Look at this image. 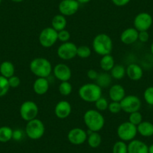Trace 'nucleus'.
I'll use <instances>...</instances> for the list:
<instances>
[{
  "label": "nucleus",
  "instance_id": "nucleus-1",
  "mask_svg": "<svg viewBox=\"0 0 153 153\" xmlns=\"http://www.w3.org/2000/svg\"><path fill=\"white\" fill-rule=\"evenodd\" d=\"M83 122L91 131L98 132L104 128L105 124L104 117L100 111L90 109L85 112L83 115Z\"/></svg>",
  "mask_w": 153,
  "mask_h": 153
},
{
  "label": "nucleus",
  "instance_id": "nucleus-2",
  "mask_svg": "<svg viewBox=\"0 0 153 153\" xmlns=\"http://www.w3.org/2000/svg\"><path fill=\"white\" fill-rule=\"evenodd\" d=\"M31 72L38 77L48 78L53 71L51 62L44 57H37L32 59L29 64Z\"/></svg>",
  "mask_w": 153,
  "mask_h": 153
},
{
  "label": "nucleus",
  "instance_id": "nucleus-3",
  "mask_svg": "<svg viewBox=\"0 0 153 153\" xmlns=\"http://www.w3.org/2000/svg\"><path fill=\"white\" fill-rule=\"evenodd\" d=\"M113 47L111 38L105 33L98 34L92 41V48L94 51L101 56L111 53Z\"/></svg>",
  "mask_w": 153,
  "mask_h": 153
},
{
  "label": "nucleus",
  "instance_id": "nucleus-4",
  "mask_svg": "<svg viewBox=\"0 0 153 153\" xmlns=\"http://www.w3.org/2000/svg\"><path fill=\"white\" fill-rule=\"evenodd\" d=\"M78 95L83 101L87 103H95L102 97V88L96 83H89L83 84L78 90Z\"/></svg>",
  "mask_w": 153,
  "mask_h": 153
},
{
  "label": "nucleus",
  "instance_id": "nucleus-5",
  "mask_svg": "<svg viewBox=\"0 0 153 153\" xmlns=\"http://www.w3.org/2000/svg\"><path fill=\"white\" fill-rule=\"evenodd\" d=\"M45 132V126L42 120L35 118L27 122L25 128L26 136L31 140H39L44 136Z\"/></svg>",
  "mask_w": 153,
  "mask_h": 153
},
{
  "label": "nucleus",
  "instance_id": "nucleus-6",
  "mask_svg": "<svg viewBox=\"0 0 153 153\" xmlns=\"http://www.w3.org/2000/svg\"><path fill=\"white\" fill-rule=\"evenodd\" d=\"M117 136L121 140L128 142L134 140L137 134V126L131 123L130 122H124L121 123L117 128Z\"/></svg>",
  "mask_w": 153,
  "mask_h": 153
},
{
  "label": "nucleus",
  "instance_id": "nucleus-7",
  "mask_svg": "<svg viewBox=\"0 0 153 153\" xmlns=\"http://www.w3.org/2000/svg\"><path fill=\"white\" fill-rule=\"evenodd\" d=\"M58 41V32L52 27H46L42 29L38 36V42L43 48H50Z\"/></svg>",
  "mask_w": 153,
  "mask_h": 153
},
{
  "label": "nucleus",
  "instance_id": "nucleus-8",
  "mask_svg": "<svg viewBox=\"0 0 153 153\" xmlns=\"http://www.w3.org/2000/svg\"><path fill=\"white\" fill-rule=\"evenodd\" d=\"M38 110L36 103L32 101H26L20 105V115L22 120L29 122L36 118Z\"/></svg>",
  "mask_w": 153,
  "mask_h": 153
},
{
  "label": "nucleus",
  "instance_id": "nucleus-9",
  "mask_svg": "<svg viewBox=\"0 0 153 153\" xmlns=\"http://www.w3.org/2000/svg\"><path fill=\"white\" fill-rule=\"evenodd\" d=\"M122 110L127 113L139 111L141 107V100L139 97L134 95H126L120 101Z\"/></svg>",
  "mask_w": 153,
  "mask_h": 153
},
{
  "label": "nucleus",
  "instance_id": "nucleus-10",
  "mask_svg": "<svg viewBox=\"0 0 153 153\" xmlns=\"http://www.w3.org/2000/svg\"><path fill=\"white\" fill-rule=\"evenodd\" d=\"M77 47L71 42L62 43L57 49V55L61 59L68 61L76 56Z\"/></svg>",
  "mask_w": 153,
  "mask_h": 153
},
{
  "label": "nucleus",
  "instance_id": "nucleus-11",
  "mask_svg": "<svg viewBox=\"0 0 153 153\" xmlns=\"http://www.w3.org/2000/svg\"><path fill=\"white\" fill-rule=\"evenodd\" d=\"M153 19L151 14L146 12L139 13L134 19V27L138 31H148L151 28Z\"/></svg>",
  "mask_w": 153,
  "mask_h": 153
},
{
  "label": "nucleus",
  "instance_id": "nucleus-12",
  "mask_svg": "<svg viewBox=\"0 0 153 153\" xmlns=\"http://www.w3.org/2000/svg\"><path fill=\"white\" fill-rule=\"evenodd\" d=\"M80 8V4L76 0H62L59 4V11L65 17L76 14Z\"/></svg>",
  "mask_w": 153,
  "mask_h": 153
},
{
  "label": "nucleus",
  "instance_id": "nucleus-13",
  "mask_svg": "<svg viewBox=\"0 0 153 153\" xmlns=\"http://www.w3.org/2000/svg\"><path fill=\"white\" fill-rule=\"evenodd\" d=\"M87 132L80 128H74L71 129L67 135L68 140L73 145H81L87 140Z\"/></svg>",
  "mask_w": 153,
  "mask_h": 153
},
{
  "label": "nucleus",
  "instance_id": "nucleus-14",
  "mask_svg": "<svg viewBox=\"0 0 153 153\" xmlns=\"http://www.w3.org/2000/svg\"><path fill=\"white\" fill-rule=\"evenodd\" d=\"M53 75L57 80L61 82L68 81L71 78V70L70 67L65 63H59L53 69Z\"/></svg>",
  "mask_w": 153,
  "mask_h": 153
},
{
  "label": "nucleus",
  "instance_id": "nucleus-15",
  "mask_svg": "<svg viewBox=\"0 0 153 153\" xmlns=\"http://www.w3.org/2000/svg\"><path fill=\"white\" fill-rule=\"evenodd\" d=\"M72 107L70 103L67 101H59L55 106L54 108V113L56 117H58L60 120H65V119L68 118L71 113Z\"/></svg>",
  "mask_w": 153,
  "mask_h": 153
},
{
  "label": "nucleus",
  "instance_id": "nucleus-16",
  "mask_svg": "<svg viewBox=\"0 0 153 153\" xmlns=\"http://www.w3.org/2000/svg\"><path fill=\"white\" fill-rule=\"evenodd\" d=\"M139 32L134 27H129L123 31L120 35V41L125 45H132L138 40Z\"/></svg>",
  "mask_w": 153,
  "mask_h": 153
},
{
  "label": "nucleus",
  "instance_id": "nucleus-17",
  "mask_svg": "<svg viewBox=\"0 0 153 153\" xmlns=\"http://www.w3.org/2000/svg\"><path fill=\"white\" fill-rule=\"evenodd\" d=\"M126 75L130 80L137 81L143 77V68L136 63H131L126 68Z\"/></svg>",
  "mask_w": 153,
  "mask_h": 153
},
{
  "label": "nucleus",
  "instance_id": "nucleus-18",
  "mask_svg": "<svg viewBox=\"0 0 153 153\" xmlns=\"http://www.w3.org/2000/svg\"><path fill=\"white\" fill-rule=\"evenodd\" d=\"M125 88L120 84H114L109 89V97L112 101L120 102L126 96Z\"/></svg>",
  "mask_w": 153,
  "mask_h": 153
},
{
  "label": "nucleus",
  "instance_id": "nucleus-19",
  "mask_svg": "<svg viewBox=\"0 0 153 153\" xmlns=\"http://www.w3.org/2000/svg\"><path fill=\"white\" fill-rule=\"evenodd\" d=\"M50 83L48 78L38 77L33 83V91L38 95H43L48 92Z\"/></svg>",
  "mask_w": 153,
  "mask_h": 153
},
{
  "label": "nucleus",
  "instance_id": "nucleus-20",
  "mask_svg": "<svg viewBox=\"0 0 153 153\" xmlns=\"http://www.w3.org/2000/svg\"><path fill=\"white\" fill-rule=\"evenodd\" d=\"M128 153H149V146L140 140H133L128 145Z\"/></svg>",
  "mask_w": 153,
  "mask_h": 153
},
{
  "label": "nucleus",
  "instance_id": "nucleus-21",
  "mask_svg": "<svg viewBox=\"0 0 153 153\" xmlns=\"http://www.w3.org/2000/svg\"><path fill=\"white\" fill-rule=\"evenodd\" d=\"M137 133L144 137L153 136V123L149 121H143L137 126Z\"/></svg>",
  "mask_w": 153,
  "mask_h": 153
},
{
  "label": "nucleus",
  "instance_id": "nucleus-22",
  "mask_svg": "<svg viewBox=\"0 0 153 153\" xmlns=\"http://www.w3.org/2000/svg\"><path fill=\"white\" fill-rule=\"evenodd\" d=\"M66 26H67V20L64 15L59 14L53 17L51 21V27L55 29L56 32L65 29Z\"/></svg>",
  "mask_w": 153,
  "mask_h": 153
},
{
  "label": "nucleus",
  "instance_id": "nucleus-23",
  "mask_svg": "<svg viewBox=\"0 0 153 153\" xmlns=\"http://www.w3.org/2000/svg\"><path fill=\"white\" fill-rule=\"evenodd\" d=\"M15 68L14 64L9 61H5L0 65V74L5 78L8 79L14 76Z\"/></svg>",
  "mask_w": 153,
  "mask_h": 153
},
{
  "label": "nucleus",
  "instance_id": "nucleus-24",
  "mask_svg": "<svg viewBox=\"0 0 153 153\" xmlns=\"http://www.w3.org/2000/svg\"><path fill=\"white\" fill-rule=\"evenodd\" d=\"M115 65V61L111 54L103 56L100 60V67L104 71L109 72Z\"/></svg>",
  "mask_w": 153,
  "mask_h": 153
},
{
  "label": "nucleus",
  "instance_id": "nucleus-25",
  "mask_svg": "<svg viewBox=\"0 0 153 153\" xmlns=\"http://www.w3.org/2000/svg\"><path fill=\"white\" fill-rule=\"evenodd\" d=\"M88 137H87V141L88 144H89V146L91 148H98L101 143V136L100 135V134L98 132H94L89 131V132L88 131Z\"/></svg>",
  "mask_w": 153,
  "mask_h": 153
},
{
  "label": "nucleus",
  "instance_id": "nucleus-26",
  "mask_svg": "<svg viewBox=\"0 0 153 153\" xmlns=\"http://www.w3.org/2000/svg\"><path fill=\"white\" fill-rule=\"evenodd\" d=\"M112 76L110 74L107 72H102L98 74V76L96 79V83L101 88L108 87L112 83Z\"/></svg>",
  "mask_w": 153,
  "mask_h": 153
},
{
  "label": "nucleus",
  "instance_id": "nucleus-27",
  "mask_svg": "<svg viewBox=\"0 0 153 153\" xmlns=\"http://www.w3.org/2000/svg\"><path fill=\"white\" fill-rule=\"evenodd\" d=\"M110 74L113 79L122 80L126 74V68L123 65L115 64V65L110 71Z\"/></svg>",
  "mask_w": 153,
  "mask_h": 153
},
{
  "label": "nucleus",
  "instance_id": "nucleus-28",
  "mask_svg": "<svg viewBox=\"0 0 153 153\" xmlns=\"http://www.w3.org/2000/svg\"><path fill=\"white\" fill-rule=\"evenodd\" d=\"M13 129L8 126L0 127V142L7 143L12 139Z\"/></svg>",
  "mask_w": 153,
  "mask_h": 153
},
{
  "label": "nucleus",
  "instance_id": "nucleus-29",
  "mask_svg": "<svg viewBox=\"0 0 153 153\" xmlns=\"http://www.w3.org/2000/svg\"><path fill=\"white\" fill-rule=\"evenodd\" d=\"M73 90V87L68 81H63L59 86V92L63 96H68Z\"/></svg>",
  "mask_w": 153,
  "mask_h": 153
},
{
  "label": "nucleus",
  "instance_id": "nucleus-30",
  "mask_svg": "<svg viewBox=\"0 0 153 153\" xmlns=\"http://www.w3.org/2000/svg\"><path fill=\"white\" fill-rule=\"evenodd\" d=\"M92 54V51L90 48L86 45H82V46L77 47L76 51V56L81 59H87Z\"/></svg>",
  "mask_w": 153,
  "mask_h": 153
},
{
  "label": "nucleus",
  "instance_id": "nucleus-31",
  "mask_svg": "<svg viewBox=\"0 0 153 153\" xmlns=\"http://www.w3.org/2000/svg\"><path fill=\"white\" fill-rule=\"evenodd\" d=\"M113 153H128V145L125 141H117L113 146Z\"/></svg>",
  "mask_w": 153,
  "mask_h": 153
},
{
  "label": "nucleus",
  "instance_id": "nucleus-32",
  "mask_svg": "<svg viewBox=\"0 0 153 153\" xmlns=\"http://www.w3.org/2000/svg\"><path fill=\"white\" fill-rule=\"evenodd\" d=\"M10 89L8 80L0 75V97H3L8 92Z\"/></svg>",
  "mask_w": 153,
  "mask_h": 153
},
{
  "label": "nucleus",
  "instance_id": "nucleus-33",
  "mask_svg": "<svg viewBox=\"0 0 153 153\" xmlns=\"http://www.w3.org/2000/svg\"><path fill=\"white\" fill-rule=\"evenodd\" d=\"M128 122H130L134 126H137L140 123L143 122V115L139 111L129 113Z\"/></svg>",
  "mask_w": 153,
  "mask_h": 153
},
{
  "label": "nucleus",
  "instance_id": "nucleus-34",
  "mask_svg": "<svg viewBox=\"0 0 153 153\" xmlns=\"http://www.w3.org/2000/svg\"><path fill=\"white\" fill-rule=\"evenodd\" d=\"M143 98L146 103L150 106H153V86H149L143 92Z\"/></svg>",
  "mask_w": 153,
  "mask_h": 153
},
{
  "label": "nucleus",
  "instance_id": "nucleus-35",
  "mask_svg": "<svg viewBox=\"0 0 153 153\" xmlns=\"http://www.w3.org/2000/svg\"><path fill=\"white\" fill-rule=\"evenodd\" d=\"M95 107H96L97 110L98 111H104V110H107L108 109V105L109 103L107 101V100L106 98L101 97L99 99L97 100L95 102Z\"/></svg>",
  "mask_w": 153,
  "mask_h": 153
},
{
  "label": "nucleus",
  "instance_id": "nucleus-36",
  "mask_svg": "<svg viewBox=\"0 0 153 153\" xmlns=\"http://www.w3.org/2000/svg\"><path fill=\"white\" fill-rule=\"evenodd\" d=\"M107 110L113 114H117L122 111V107L120 102H117V101H111L109 103L108 109Z\"/></svg>",
  "mask_w": 153,
  "mask_h": 153
},
{
  "label": "nucleus",
  "instance_id": "nucleus-37",
  "mask_svg": "<svg viewBox=\"0 0 153 153\" xmlns=\"http://www.w3.org/2000/svg\"><path fill=\"white\" fill-rule=\"evenodd\" d=\"M71 38V34L66 29H63V30L58 32V41L62 42V43H65V42H69Z\"/></svg>",
  "mask_w": 153,
  "mask_h": 153
},
{
  "label": "nucleus",
  "instance_id": "nucleus-38",
  "mask_svg": "<svg viewBox=\"0 0 153 153\" xmlns=\"http://www.w3.org/2000/svg\"><path fill=\"white\" fill-rule=\"evenodd\" d=\"M8 83H9L10 88H17L20 86V79L17 76H11L10 78L8 79Z\"/></svg>",
  "mask_w": 153,
  "mask_h": 153
},
{
  "label": "nucleus",
  "instance_id": "nucleus-39",
  "mask_svg": "<svg viewBox=\"0 0 153 153\" xmlns=\"http://www.w3.org/2000/svg\"><path fill=\"white\" fill-rule=\"evenodd\" d=\"M23 136H24V133L21 129L18 128L13 130L12 139L15 141H20L23 138Z\"/></svg>",
  "mask_w": 153,
  "mask_h": 153
},
{
  "label": "nucleus",
  "instance_id": "nucleus-40",
  "mask_svg": "<svg viewBox=\"0 0 153 153\" xmlns=\"http://www.w3.org/2000/svg\"><path fill=\"white\" fill-rule=\"evenodd\" d=\"M149 39V34L148 31H142V32H139V35H138V40L142 43H146Z\"/></svg>",
  "mask_w": 153,
  "mask_h": 153
},
{
  "label": "nucleus",
  "instance_id": "nucleus-41",
  "mask_svg": "<svg viewBox=\"0 0 153 153\" xmlns=\"http://www.w3.org/2000/svg\"><path fill=\"white\" fill-rule=\"evenodd\" d=\"M98 72L97 71H95V69H89V71H87V76L88 78L92 80H96L97 77L98 76Z\"/></svg>",
  "mask_w": 153,
  "mask_h": 153
},
{
  "label": "nucleus",
  "instance_id": "nucleus-42",
  "mask_svg": "<svg viewBox=\"0 0 153 153\" xmlns=\"http://www.w3.org/2000/svg\"><path fill=\"white\" fill-rule=\"evenodd\" d=\"M111 1L116 6L118 7L125 6L131 2V0H111Z\"/></svg>",
  "mask_w": 153,
  "mask_h": 153
},
{
  "label": "nucleus",
  "instance_id": "nucleus-43",
  "mask_svg": "<svg viewBox=\"0 0 153 153\" xmlns=\"http://www.w3.org/2000/svg\"><path fill=\"white\" fill-rule=\"evenodd\" d=\"M79 2V4H86L89 3L91 0H76Z\"/></svg>",
  "mask_w": 153,
  "mask_h": 153
},
{
  "label": "nucleus",
  "instance_id": "nucleus-44",
  "mask_svg": "<svg viewBox=\"0 0 153 153\" xmlns=\"http://www.w3.org/2000/svg\"><path fill=\"white\" fill-rule=\"evenodd\" d=\"M149 153H153V144L149 146Z\"/></svg>",
  "mask_w": 153,
  "mask_h": 153
},
{
  "label": "nucleus",
  "instance_id": "nucleus-45",
  "mask_svg": "<svg viewBox=\"0 0 153 153\" xmlns=\"http://www.w3.org/2000/svg\"><path fill=\"white\" fill-rule=\"evenodd\" d=\"M12 2H17V3H19V2H23V1H24V0H11Z\"/></svg>",
  "mask_w": 153,
  "mask_h": 153
},
{
  "label": "nucleus",
  "instance_id": "nucleus-46",
  "mask_svg": "<svg viewBox=\"0 0 153 153\" xmlns=\"http://www.w3.org/2000/svg\"><path fill=\"white\" fill-rule=\"evenodd\" d=\"M150 51H151L152 54V56H153V42H152V43L151 47H150Z\"/></svg>",
  "mask_w": 153,
  "mask_h": 153
},
{
  "label": "nucleus",
  "instance_id": "nucleus-47",
  "mask_svg": "<svg viewBox=\"0 0 153 153\" xmlns=\"http://www.w3.org/2000/svg\"><path fill=\"white\" fill-rule=\"evenodd\" d=\"M2 0H0V4H1V2H2Z\"/></svg>",
  "mask_w": 153,
  "mask_h": 153
}]
</instances>
